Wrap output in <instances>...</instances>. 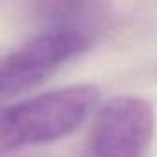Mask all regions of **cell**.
<instances>
[{
	"label": "cell",
	"instance_id": "cell-1",
	"mask_svg": "<svg viewBox=\"0 0 157 157\" xmlns=\"http://www.w3.org/2000/svg\"><path fill=\"white\" fill-rule=\"evenodd\" d=\"M98 102L94 83H78L6 105L0 115V148L8 153L59 140L80 128Z\"/></svg>",
	"mask_w": 157,
	"mask_h": 157
},
{
	"label": "cell",
	"instance_id": "cell-2",
	"mask_svg": "<svg viewBox=\"0 0 157 157\" xmlns=\"http://www.w3.org/2000/svg\"><path fill=\"white\" fill-rule=\"evenodd\" d=\"M89 46V33L70 24H61L32 37L10 52L2 61L0 68L2 100L6 102L35 89L65 63L82 56Z\"/></svg>",
	"mask_w": 157,
	"mask_h": 157
},
{
	"label": "cell",
	"instance_id": "cell-3",
	"mask_svg": "<svg viewBox=\"0 0 157 157\" xmlns=\"http://www.w3.org/2000/svg\"><path fill=\"white\" fill-rule=\"evenodd\" d=\"M153 135L151 104L140 96H115L96 111L83 157H146Z\"/></svg>",
	"mask_w": 157,
	"mask_h": 157
}]
</instances>
